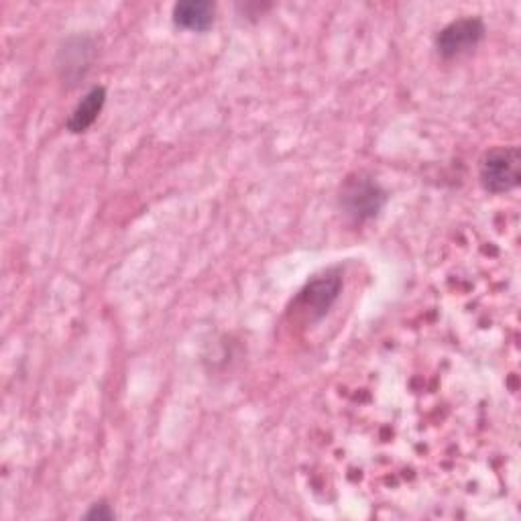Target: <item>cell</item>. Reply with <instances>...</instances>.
Listing matches in <instances>:
<instances>
[{"instance_id":"obj_2","label":"cell","mask_w":521,"mask_h":521,"mask_svg":"<svg viewBox=\"0 0 521 521\" xmlns=\"http://www.w3.org/2000/svg\"><path fill=\"white\" fill-rule=\"evenodd\" d=\"M385 204V194L377 182L369 178H357L346 184L342 192V206L346 214L355 220H367L377 216Z\"/></svg>"},{"instance_id":"obj_7","label":"cell","mask_w":521,"mask_h":521,"mask_svg":"<svg viewBox=\"0 0 521 521\" xmlns=\"http://www.w3.org/2000/svg\"><path fill=\"white\" fill-rule=\"evenodd\" d=\"M114 517V511L110 509V505L106 503H96L92 505V509L86 513V519H112Z\"/></svg>"},{"instance_id":"obj_4","label":"cell","mask_w":521,"mask_h":521,"mask_svg":"<svg viewBox=\"0 0 521 521\" xmlns=\"http://www.w3.org/2000/svg\"><path fill=\"white\" fill-rule=\"evenodd\" d=\"M340 287H342V279H340V275H334V273L314 279L300 296L302 310H306L314 320L322 318L328 312V308L334 304V300L338 298Z\"/></svg>"},{"instance_id":"obj_3","label":"cell","mask_w":521,"mask_h":521,"mask_svg":"<svg viewBox=\"0 0 521 521\" xmlns=\"http://www.w3.org/2000/svg\"><path fill=\"white\" fill-rule=\"evenodd\" d=\"M485 37V25L481 19H460L450 23L436 37V47L444 57H456L471 51Z\"/></svg>"},{"instance_id":"obj_6","label":"cell","mask_w":521,"mask_h":521,"mask_svg":"<svg viewBox=\"0 0 521 521\" xmlns=\"http://www.w3.org/2000/svg\"><path fill=\"white\" fill-rule=\"evenodd\" d=\"M104 102H106V90L102 86H94L72 112V117L68 121V131L72 133L88 131L96 123Z\"/></svg>"},{"instance_id":"obj_1","label":"cell","mask_w":521,"mask_h":521,"mask_svg":"<svg viewBox=\"0 0 521 521\" xmlns=\"http://www.w3.org/2000/svg\"><path fill=\"white\" fill-rule=\"evenodd\" d=\"M481 184L491 194H505L519 186V149L497 147L491 149L479 169Z\"/></svg>"},{"instance_id":"obj_5","label":"cell","mask_w":521,"mask_h":521,"mask_svg":"<svg viewBox=\"0 0 521 521\" xmlns=\"http://www.w3.org/2000/svg\"><path fill=\"white\" fill-rule=\"evenodd\" d=\"M216 7L206 0H190L173 7V21L178 27L188 31H206L212 27Z\"/></svg>"}]
</instances>
